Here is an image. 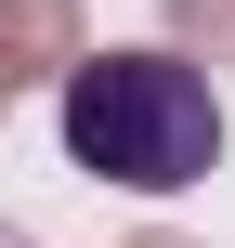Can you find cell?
I'll use <instances>...</instances> for the list:
<instances>
[{
	"instance_id": "obj_1",
	"label": "cell",
	"mask_w": 235,
	"mask_h": 248,
	"mask_svg": "<svg viewBox=\"0 0 235 248\" xmlns=\"http://www.w3.org/2000/svg\"><path fill=\"white\" fill-rule=\"evenodd\" d=\"M65 157L131 196H170V183H209L222 105L183 52H78L65 65Z\"/></svg>"
},
{
	"instance_id": "obj_2",
	"label": "cell",
	"mask_w": 235,
	"mask_h": 248,
	"mask_svg": "<svg viewBox=\"0 0 235 248\" xmlns=\"http://www.w3.org/2000/svg\"><path fill=\"white\" fill-rule=\"evenodd\" d=\"M0 65L13 78H65L78 65V0H0Z\"/></svg>"
},
{
	"instance_id": "obj_3",
	"label": "cell",
	"mask_w": 235,
	"mask_h": 248,
	"mask_svg": "<svg viewBox=\"0 0 235 248\" xmlns=\"http://www.w3.org/2000/svg\"><path fill=\"white\" fill-rule=\"evenodd\" d=\"M170 26H183L196 52H235V0H170Z\"/></svg>"
},
{
	"instance_id": "obj_4",
	"label": "cell",
	"mask_w": 235,
	"mask_h": 248,
	"mask_svg": "<svg viewBox=\"0 0 235 248\" xmlns=\"http://www.w3.org/2000/svg\"><path fill=\"white\" fill-rule=\"evenodd\" d=\"M0 92H13V65H0Z\"/></svg>"
},
{
	"instance_id": "obj_5",
	"label": "cell",
	"mask_w": 235,
	"mask_h": 248,
	"mask_svg": "<svg viewBox=\"0 0 235 248\" xmlns=\"http://www.w3.org/2000/svg\"><path fill=\"white\" fill-rule=\"evenodd\" d=\"M157 248H170V235H157Z\"/></svg>"
}]
</instances>
